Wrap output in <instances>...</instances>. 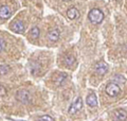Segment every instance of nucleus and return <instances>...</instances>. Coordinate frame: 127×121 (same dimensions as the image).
Listing matches in <instances>:
<instances>
[{"instance_id":"1","label":"nucleus","mask_w":127,"mask_h":121,"mask_svg":"<svg viewBox=\"0 0 127 121\" xmlns=\"http://www.w3.org/2000/svg\"><path fill=\"white\" fill-rule=\"evenodd\" d=\"M88 18L92 23H101L104 20V13L98 9H92L88 13Z\"/></svg>"},{"instance_id":"2","label":"nucleus","mask_w":127,"mask_h":121,"mask_svg":"<svg viewBox=\"0 0 127 121\" xmlns=\"http://www.w3.org/2000/svg\"><path fill=\"white\" fill-rule=\"evenodd\" d=\"M106 94L109 97H117L121 94V88L114 82H110L106 85Z\"/></svg>"},{"instance_id":"3","label":"nucleus","mask_w":127,"mask_h":121,"mask_svg":"<svg viewBox=\"0 0 127 121\" xmlns=\"http://www.w3.org/2000/svg\"><path fill=\"white\" fill-rule=\"evenodd\" d=\"M16 99L23 104H28V103H30V101H31V95L28 90L21 89V90H18L16 92Z\"/></svg>"},{"instance_id":"4","label":"nucleus","mask_w":127,"mask_h":121,"mask_svg":"<svg viewBox=\"0 0 127 121\" xmlns=\"http://www.w3.org/2000/svg\"><path fill=\"white\" fill-rule=\"evenodd\" d=\"M82 107H83V100L81 97H77V98L74 100V102L71 104V106L69 107V114H71V115L75 114V113L78 112L79 110H82Z\"/></svg>"},{"instance_id":"5","label":"nucleus","mask_w":127,"mask_h":121,"mask_svg":"<svg viewBox=\"0 0 127 121\" xmlns=\"http://www.w3.org/2000/svg\"><path fill=\"white\" fill-rule=\"evenodd\" d=\"M11 30L15 32V33H23L25 32V25L20 21V20H15L11 23Z\"/></svg>"},{"instance_id":"6","label":"nucleus","mask_w":127,"mask_h":121,"mask_svg":"<svg viewBox=\"0 0 127 121\" xmlns=\"http://www.w3.org/2000/svg\"><path fill=\"white\" fill-rule=\"evenodd\" d=\"M114 120L116 121H126L127 120V112L122 110H117L114 112Z\"/></svg>"},{"instance_id":"7","label":"nucleus","mask_w":127,"mask_h":121,"mask_svg":"<svg viewBox=\"0 0 127 121\" xmlns=\"http://www.w3.org/2000/svg\"><path fill=\"white\" fill-rule=\"evenodd\" d=\"M108 71V66L104 62H100L95 65V72L100 75H104Z\"/></svg>"},{"instance_id":"8","label":"nucleus","mask_w":127,"mask_h":121,"mask_svg":"<svg viewBox=\"0 0 127 121\" xmlns=\"http://www.w3.org/2000/svg\"><path fill=\"white\" fill-rule=\"evenodd\" d=\"M11 9L7 5H2L0 6V18L1 19H7L11 17Z\"/></svg>"},{"instance_id":"9","label":"nucleus","mask_w":127,"mask_h":121,"mask_svg":"<svg viewBox=\"0 0 127 121\" xmlns=\"http://www.w3.org/2000/svg\"><path fill=\"white\" fill-rule=\"evenodd\" d=\"M86 103L88 104V106L90 107H95L97 105V99H96V96L94 94H90L86 99Z\"/></svg>"},{"instance_id":"10","label":"nucleus","mask_w":127,"mask_h":121,"mask_svg":"<svg viewBox=\"0 0 127 121\" xmlns=\"http://www.w3.org/2000/svg\"><path fill=\"white\" fill-rule=\"evenodd\" d=\"M48 38H49L51 42H56L59 38V32L57 29H51L48 32Z\"/></svg>"},{"instance_id":"11","label":"nucleus","mask_w":127,"mask_h":121,"mask_svg":"<svg viewBox=\"0 0 127 121\" xmlns=\"http://www.w3.org/2000/svg\"><path fill=\"white\" fill-rule=\"evenodd\" d=\"M67 16H68V18H70V19H75V18H77L78 16H79L78 10L76 9V7H74V6L69 7V10L67 11Z\"/></svg>"},{"instance_id":"12","label":"nucleus","mask_w":127,"mask_h":121,"mask_svg":"<svg viewBox=\"0 0 127 121\" xmlns=\"http://www.w3.org/2000/svg\"><path fill=\"white\" fill-rule=\"evenodd\" d=\"M64 62H65L66 66L71 67L72 65H74V63H75V58H74L73 55H66L65 59H64Z\"/></svg>"},{"instance_id":"13","label":"nucleus","mask_w":127,"mask_h":121,"mask_svg":"<svg viewBox=\"0 0 127 121\" xmlns=\"http://www.w3.org/2000/svg\"><path fill=\"white\" fill-rule=\"evenodd\" d=\"M30 35L32 38L36 39L38 36H39V28L38 27H33L32 29L30 30Z\"/></svg>"},{"instance_id":"14","label":"nucleus","mask_w":127,"mask_h":121,"mask_svg":"<svg viewBox=\"0 0 127 121\" xmlns=\"http://www.w3.org/2000/svg\"><path fill=\"white\" fill-rule=\"evenodd\" d=\"M66 78H67V74H66V73H59L58 78L56 79V83L58 84V85H62V84L65 82Z\"/></svg>"},{"instance_id":"15","label":"nucleus","mask_w":127,"mask_h":121,"mask_svg":"<svg viewBox=\"0 0 127 121\" xmlns=\"http://www.w3.org/2000/svg\"><path fill=\"white\" fill-rule=\"evenodd\" d=\"M10 71V67L7 65H0V75H4Z\"/></svg>"},{"instance_id":"16","label":"nucleus","mask_w":127,"mask_h":121,"mask_svg":"<svg viewBox=\"0 0 127 121\" xmlns=\"http://www.w3.org/2000/svg\"><path fill=\"white\" fill-rule=\"evenodd\" d=\"M39 119H40L41 121H54V119L52 118V117H51V116H47V115L46 116H41Z\"/></svg>"},{"instance_id":"17","label":"nucleus","mask_w":127,"mask_h":121,"mask_svg":"<svg viewBox=\"0 0 127 121\" xmlns=\"http://www.w3.org/2000/svg\"><path fill=\"white\" fill-rule=\"evenodd\" d=\"M5 47V42L2 38H0V52L3 50V48Z\"/></svg>"},{"instance_id":"18","label":"nucleus","mask_w":127,"mask_h":121,"mask_svg":"<svg viewBox=\"0 0 127 121\" xmlns=\"http://www.w3.org/2000/svg\"><path fill=\"white\" fill-rule=\"evenodd\" d=\"M5 92H6L5 88L3 87V86H1V85H0V96H3V95H5Z\"/></svg>"},{"instance_id":"19","label":"nucleus","mask_w":127,"mask_h":121,"mask_svg":"<svg viewBox=\"0 0 127 121\" xmlns=\"http://www.w3.org/2000/svg\"><path fill=\"white\" fill-rule=\"evenodd\" d=\"M64 1H70V0H64Z\"/></svg>"}]
</instances>
